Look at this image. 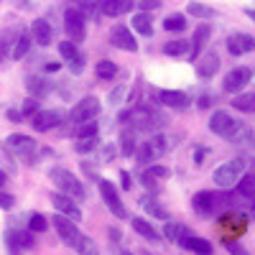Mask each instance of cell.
<instances>
[{"mask_svg":"<svg viewBox=\"0 0 255 255\" xmlns=\"http://www.w3.org/2000/svg\"><path fill=\"white\" fill-rule=\"evenodd\" d=\"M133 31L140 36H153V20L148 13H135L133 15Z\"/></svg>","mask_w":255,"mask_h":255,"instance_id":"28","label":"cell"},{"mask_svg":"<svg viewBox=\"0 0 255 255\" xmlns=\"http://www.w3.org/2000/svg\"><path fill=\"white\" fill-rule=\"evenodd\" d=\"M108 235H110V243H120V230H113V227H110Z\"/></svg>","mask_w":255,"mask_h":255,"instance_id":"54","label":"cell"},{"mask_svg":"<svg viewBox=\"0 0 255 255\" xmlns=\"http://www.w3.org/2000/svg\"><path fill=\"white\" fill-rule=\"evenodd\" d=\"M125 92H128V87H118V90L110 95V105H120V102L125 100Z\"/></svg>","mask_w":255,"mask_h":255,"instance_id":"47","label":"cell"},{"mask_svg":"<svg viewBox=\"0 0 255 255\" xmlns=\"http://www.w3.org/2000/svg\"><path fill=\"white\" fill-rule=\"evenodd\" d=\"M232 123H235V115H230L227 110H215L209 115V130L215 135H227V130L232 128Z\"/></svg>","mask_w":255,"mask_h":255,"instance_id":"16","label":"cell"},{"mask_svg":"<svg viewBox=\"0 0 255 255\" xmlns=\"http://www.w3.org/2000/svg\"><path fill=\"white\" fill-rule=\"evenodd\" d=\"M217 69H220V56H217L215 51L204 54V59L199 61V77H202V79H209Z\"/></svg>","mask_w":255,"mask_h":255,"instance_id":"27","label":"cell"},{"mask_svg":"<svg viewBox=\"0 0 255 255\" xmlns=\"http://www.w3.org/2000/svg\"><path fill=\"white\" fill-rule=\"evenodd\" d=\"M28 227H31V232H46L49 230V220L44 215H38V212H33V215L28 217Z\"/></svg>","mask_w":255,"mask_h":255,"instance_id":"39","label":"cell"},{"mask_svg":"<svg viewBox=\"0 0 255 255\" xmlns=\"http://www.w3.org/2000/svg\"><path fill=\"white\" fill-rule=\"evenodd\" d=\"M77 253H79V255H97V245L92 243V238H84V235H82V240H79V245H77Z\"/></svg>","mask_w":255,"mask_h":255,"instance_id":"41","label":"cell"},{"mask_svg":"<svg viewBox=\"0 0 255 255\" xmlns=\"http://www.w3.org/2000/svg\"><path fill=\"white\" fill-rule=\"evenodd\" d=\"M87 135H97V123H95V120H90V123H79L77 138H87Z\"/></svg>","mask_w":255,"mask_h":255,"instance_id":"43","label":"cell"},{"mask_svg":"<svg viewBox=\"0 0 255 255\" xmlns=\"http://www.w3.org/2000/svg\"><path fill=\"white\" fill-rule=\"evenodd\" d=\"M161 8V0H140V10L148 13V10H158Z\"/></svg>","mask_w":255,"mask_h":255,"instance_id":"46","label":"cell"},{"mask_svg":"<svg viewBox=\"0 0 255 255\" xmlns=\"http://www.w3.org/2000/svg\"><path fill=\"white\" fill-rule=\"evenodd\" d=\"M120 148H123V156H128V158H133V153H135V135L133 133H123L120 135Z\"/></svg>","mask_w":255,"mask_h":255,"instance_id":"38","label":"cell"},{"mask_svg":"<svg viewBox=\"0 0 255 255\" xmlns=\"http://www.w3.org/2000/svg\"><path fill=\"white\" fill-rule=\"evenodd\" d=\"M245 15H248L250 20H255V10H253V8H248V10H245Z\"/></svg>","mask_w":255,"mask_h":255,"instance_id":"58","label":"cell"},{"mask_svg":"<svg viewBox=\"0 0 255 255\" xmlns=\"http://www.w3.org/2000/svg\"><path fill=\"white\" fill-rule=\"evenodd\" d=\"M15 38H18V31H5L3 36H0V61H3L5 56H10V49L15 44Z\"/></svg>","mask_w":255,"mask_h":255,"instance_id":"34","label":"cell"},{"mask_svg":"<svg viewBox=\"0 0 255 255\" xmlns=\"http://www.w3.org/2000/svg\"><path fill=\"white\" fill-rule=\"evenodd\" d=\"M54 227H56V232H59L61 243L77 250V245H79V240H82V232H79L77 222H72L69 217H61V215H59V217H54Z\"/></svg>","mask_w":255,"mask_h":255,"instance_id":"6","label":"cell"},{"mask_svg":"<svg viewBox=\"0 0 255 255\" xmlns=\"http://www.w3.org/2000/svg\"><path fill=\"white\" fill-rule=\"evenodd\" d=\"M181 248L191 250L194 255H212V243H209V240H204V238H197L194 232H189Z\"/></svg>","mask_w":255,"mask_h":255,"instance_id":"22","label":"cell"},{"mask_svg":"<svg viewBox=\"0 0 255 255\" xmlns=\"http://www.w3.org/2000/svg\"><path fill=\"white\" fill-rule=\"evenodd\" d=\"M28 90L36 100L49 97L51 95V82L46 79V74H33V77H28Z\"/></svg>","mask_w":255,"mask_h":255,"instance_id":"21","label":"cell"},{"mask_svg":"<svg viewBox=\"0 0 255 255\" xmlns=\"http://www.w3.org/2000/svg\"><path fill=\"white\" fill-rule=\"evenodd\" d=\"M61 120H64L61 110H38L36 115H31V125H33V130H38V133L51 130V128H56Z\"/></svg>","mask_w":255,"mask_h":255,"instance_id":"11","label":"cell"},{"mask_svg":"<svg viewBox=\"0 0 255 255\" xmlns=\"http://www.w3.org/2000/svg\"><path fill=\"white\" fill-rule=\"evenodd\" d=\"M5 181H8V176H5V171H0V189L5 186Z\"/></svg>","mask_w":255,"mask_h":255,"instance_id":"57","label":"cell"},{"mask_svg":"<svg viewBox=\"0 0 255 255\" xmlns=\"http://www.w3.org/2000/svg\"><path fill=\"white\" fill-rule=\"evenodd\" d=\"M100 108H102V105H100V100L97 97H82L77 105H74V108H72V123H90V120H95L97 115H100Z\"/></svg>","mask_w":255,"mask_h":255,"instance_id":"5","label":"cell"},{"mask_svg":"<svg viewBox=\"0 0 255 255\" xmlns=\"http://www.w3.org/2000/svg\"><path fill=\"white\" fill-rule=\"evenodd\" d=\"M115 153H118V148H115L113 143H110V145H105V148H102V161H105V163L113 161V158H115Z\"/></svg>","mask_w":255,"mask_h":255,"instance_id":"48","label":"cell"},{"mask_svg":"<svg viewBox=\"0 0 255 255\" xmlns=\"http://www.w3.org/2000/svg\"><path fill=\"white\" fill-rule=\"evenodd\" d=\"M250 199H253V204H250V215L255 217V197H250Z\"/></svg>","mask_w":255,"mask_h":255,"instance_id":"59","label":"cell"},{"mask_svg":"<svg viewBox=\"0 0 255 255\" xmlns=\"http://www.w3.org/2000/svg\"><path fill=\"white\" fill-rule=\"evenodd\" d=\"M209 102H212V97H202L199 100V108H209Z\"/></svg>","mask_w":255,"mask_h":255,"instance_id":"56","label":"cell"},{"mask_svg":"<svg viewBox=\"0 0 255 255\" xmlns=\"http://www.w3.org/2000/svg\"><path fill=\"white\" fill-rule=\"evenodd\" d=\"M163 28H166L168 33H181V31L186 28V18H184L181 13H174V15H168V18L163 20Z\"/></svg>","mask_w":255,"mask_h":255,"instance_id":"32","label":"cell"},{"mask_svg":"<svg viewBox=\"0 0 255 255\" xmlns=\"http://www.w3.org/2000/svg\"><path fill=\"white\" fill-rule=\"evenodd\" d=\"M31 38L36 41L38 46H49L51 38H54V28L46 18H36L31 23Z\"/></svg>","mask_w":255,"mask_h":255,"instance_id":"17","label":"cell"},{"mask_svg":"<svg viewBox=\"0 0 255 255\" xmlns=\"http://www.w3.org/2000/svg\"><path fill=\"white\" fill-rule=\"evenodd\" d=\"M135 158H138V163H148V161H153V158H158L153 151H151V145H140V148H135V153H133Z\"/></svg>","mask_w":255,"mask_h":255,"instance_id":"40","label":"cell"},{"mask_svg":"<svg viewBox=\"0 0 255 255\" xmlns=\"http://www.w3.org/2000/svg\"><path fill=\"white\" fill-rule=\"evenodd\" d=\"M140 181H143L148 189H153V191L158 189V181H156V179H151V176H145V174H143V179H140Z\"/></svg>","mask_w":255,"mask_h":255,"instance_id":"51","label":"cell"},{"mask_svg":"<svg viewBox=\"0 0 255 255\" xmlns=\"http://www.w3.org/2000/svg\"><path fill=\"white\" fill-rule=\"evenodd\" d=\"M186 51H189V44H186V41H181V38H176V41H168V44L163 46V54H166V56H174V59L184 56Z\"/></svg>","mask_w":255,"mask_h":255,"instance_id":"33","label":"cell"},{"mask_svg":"<svg viewBox=\"0 0 255 255\" xmlns=\"http://www.w3.org/2000/svg\"><path fill=\"white\" fill-rule=\"evenodd\" d=\"M227 49L232 56L250 54V51H255V38L250 33H232V36H227Z\"/></svg>","mask_w":255,"mask_h":255,"instance_id":"14","label":"cell"},{"mask_svg":"<svg viewBox=\"0 0 255 255\" xmlns=\"http://www.w3.org/2000/svg\"><path fill=\"white\" fill-rule=\"evenodd\" d=\"M248 171V161L245 158H230V161H225L222 166H217L215 168V184L220 186V189H230V186H235L238 181H240V176Z\"/></svg>","mask_w":255,"mask_h":255,"instance_id":"2","label":"cell"},{"mask_svg":"<svg viewBox=\"0 0 255 255\" xmlns=\"http://www.w3.org/2000/svg\"><path fill=\"white\" fill-rule=\"evenodd\" d=\"M209 36H212V26L202 23L194 28V36H191V44H189V59L194 61L204 54V46L209 44Z\"/></svg>","mask_w":255,"mask_h":255,"instance_id":"12","label":"cell"},{"mask_svg":"<svg viewBox=\"0 0 255 255\" xmlns=\"http://www.w3.org/2000/svg\"><path fill=\"white\" fill-rule=\"evenodd\" d=\"M95 72H97V77H100V79H113V77L118 74V67H115V61L102 59V61H97Z\"/></svg>","mask_w":255,"mask_h":255,"instance_id":"35","label":"cell"},{"mask_svg":"<svg viewBox=\"0 0 255 255\" xmlns=\"http://www.w3.org/2000/svg\"><path fill=\"white\" fill-rule=\"evenodd\" d=\"M225 140H230V143H238V145H250V143H253V130H250V128H248L245 123L235 120V123H232V128L227 130Z\"/></svg>","mask_w":255,"mask_h":255,"instance_id":"20","label":"cell"},{"mask_svg":"<svg viewBox=\"0 0 255 255\" xmlns=\"http://www.w3.org/2000/svg\"><path fill=\"white\" fill-rule=\"evenodd\" d=\"M36 113H38V100H36V97H28V100L23 102V113H20V115H28V118H31V115H36Z\"/></svg>","mask_w":255,"mask_h":255,"instance_id":"45","label":"cell"},{"mask_svg":"<svg viewBox=\"0 0 255 255\" xmlns=\"http://www.w3.org/2000/svg\"><path fill=\"white\" fill-rule=\"evenodd\" d=\"M186 235H189V227H184V225H179V222H166V225H163V238L171 240V243H176V245H184Z\"/></svg>","mask_w":255,"mask_h":255,"instance_id":"24","label":"cell"},{"mask_svg":"<svg viewBox=\"0 0 255 255\" xmlns=\"http://www.w3.org/2000/svg\"><path fill=\"white\" fill-rule=\"evenodd\" d=\"M186 13H191L194 18H215V8H209V5H204V3H189L186 5Z\"/></svg>","mask_w":255,"mask_h":255,"instance_id":"36","label":"cell"},{"mask_svg":"<svg viewBox=\"0 0 255 255\" xmlns=\"http://www.w3.org/2000/svg\"><path fill=\"white\" fill-rule=\"evenodd\" d=\"M100 194H102V202L108 204V209L115 217H125V207L118 197V189L113 186V181H100Z\"/></svg>","mask_w":255,"mask_h":255,"instance_id":"10","label":"cell"},{"mask_svg":"<svg viewBox=\"0 0 255 255\" xmlns=\"http://www.w3.org/2000/svg\"><path fill=\"white\" fill-rule=\"evenodd\" d=\"M204 153H207V148H197V153H194V163H202V161H204Z\"/></svg>","mask_w":255,"mask_h":255,"instance_id":"53","label":"cell"},{"mask_svg":"<svg viewBox=\"0 0 255 255\" xmlns=\"http://www.w3.org/2000/svg\"><path fill=\"white\" fill-rule=\"evenodd\" d=\"M59 67H61V64H56V61L46 64V74H51V72H59Z\"/></svg>","mask_w":255,"mask_h":255,"instance_id":"55","label":"cell"},{"mask_svg":"<svg viewBox=\"0 0 255 255\" xmlns=\"http://www.w3.org/2000/svg\"><path fill=\"white\" fill-rule=\"evenodd\" d=\"M51 179H54V184L61 189V194H67V197H72L74 202L77 199H84V186H82V181L77 179V176H72L69 171H64V168H54L51 171Z\"/></svg>","mask_w":255,"mask_h":255,"instance_id":"3","label":"cell"},{"mask_svg":"<svg viewBox=\"0 0 255 255\" xmlns=\"http://www.w3.org/2000/svg\"><path fill=\"white\" fill-rule=\"evenodd\" d=\"M140 255H151V253H145V250H143V253H140Z\"/></svg>","mask_w":255,"mask_h":255,"instance_id":"61","label":"cell"},{"mask_svg":"<svg viewBox=\"0 0 255 255\" xmlns=\"http://www.w3.org/2000/svg\"><path fill=\"white\" fill-rule=\"evenodd\" d=\"M176 143H179V138L166 135V133H153L151 140H148V145H151V151H153L156 156H166L168 151H174Z\"/></svg>","mask_w":255,"mask_h":255,"instance_id":"19","label":"cell"},{"mask_svg":"<svg viewBox=\"0 0 255 255\" xmlns=\"http://www.w3.org/2000/svg\"><path fill=\"white\" fill-rule=\"evenodd\" d=\"M158 102L166 105V108H171V110H186L189 105H191V97L181 90H161L158 92Z\"/></svg>","mask_w":255,"mask_h":255,"instance_id":"13","label":"cell"},{"mask_svg":"<svg viewBox=\"0 0 255 255\" xmlns=\"http://www.w3.org/2000/svg\"><path fill=\"white\" fill-rule=\"evenodd\" d=\"M133 8V0H100V10L105 15H123Z\"/></svg>","mask_w":255,"mask_h":255,"instance_id":"23","label":"cell"},{"mask_svg":"<svg viewBox=\"0 0 255 255\" xmlns=\"http://www.w3.org/2000/svg\"><path fill=\"white\" fill-rule=\"evenodd\" d=\"M191 207L202 217H212L227 207H238V199H235V194H225V191H197L191 197Z\"/></svg>","mask_w":255,"mask_h":255,"instance_id":"1","label":"cell"},{"mask_svg":"<svg viewBox=\"0 0 255 255\" xmlns=\"http://www.w3.org/2000/svg\"><path fill=\"white\" fill-rule=\"evenodd\" d=\"M51 204L56 207V212H59L61 217H69L72 222H79V220H82V209H79V204H77L72 197L61 194V191L51 194Z\"/></svg>","mask_w":255,"mask_h":255,"instance_id":"9","label":"cell"},{"mask_svg":"<svg viewBox=\"0 0 255 255\" xmlns=\"http://www.w3.org/2000/svg\"><path fill=\"white\" fill-rule=\"evenodd\" d=\"M31 31H20L18 33V38H15V44H13V49H10V59H23L26 54H28V49H31Z\"/></svg>","mask_w":255,"mask_h":255,"instance_id":"25","label":"cell"},{"mask_svg":"<svg viewBox=\"0 0 255 255\" xmlns=\"http://www.w3.org/2000/svg\"><path fill=\"white\" fill-rule=\"evenodd\" d=\"M120 184H123V189H133V179L128 171H120Z\"/></svg>","mask_w":255,"mask_h":255,"instance_id":"50","label":"cell"},{"mask_svg":"<svg viewBox=\"0 0 255 255\" xmlns=\"http://www.w3.org/2000/svg\"><path fill=\"white\" fill-rule=\"evenodd\" d=\"M8 120H13V123H20V120H23V115H20L18 110H8Z\"/></svg>","mask_w":255,"mask_h":255,"instance_id":"52","label":"cell"},{"mask_svg":"<svg viewBox=\"0 0 255 255\" xmlns=\"http://www.w3.org/2000/svg\"><path fill=\"white\" fill-rule=\"evenodd\" d=\"M225 248H227V253H230V255H250V253L238 243V240H225Z\"/></svg>","mask_w":255,"mask_h":255,"instance_id":"44","label":"cell"},{"mask_svg":"<svg viewBox=\"0 0 255 255\" xmlns=\"http://www.w3.org/2000/svg\"><path fill=\"white\" fill-rule=\"evenodd\" d=\"M100 145V135H87V138H77V151L79 153H92Z\"/></svg>","mask_w":255,"mask_h":255,"instance_id":"37","label":"cell"},{"mask_svg":"<svg viewBox=\"0 0 255 255\" xmlns=\"http://www.w3.org/2000/svg\"><path fill=\"white\" fill-rule=\"evenodd\" d=\"M59 54H61L64 64L69 67L72 74H82V69H84V56L79 54V49H77L74 41H61V44H59Z\"/></svg>","mask_w":255,"mask_h":255,"instance_id":"7","label":"cell"},{"mask_svg":"<svg viewBox=\"0 0 255 255\" xmlns=\"http://www.w3.org/2000/svg\"><path fill=\"white\" fill-rule=\"evenodd\" d=\"M110 41H113V46H118L123 51H138V41L128 26H115L110 33Z\"/></svg>","mask_w":255,"mask_h":255,"instance_id":"15","label":"cell"},{"mask_svg":"<svg viewBox=\"0 0 255 255\" xmlns=\"http://www.w3.org/2000/svg\"><path fill=\"white\" fill-rule=\"evenodd\" d=\"M235 186H238V194H240V197H245V199L255 197V174H248V171H245Z\"/></svg>","mask_w":255,"mask_h":255,"instance_id":"31","label":"cell"},{"mask_svg":"<svg viewBox=\"0 0 255 255\" xmlns=\"http://www.w3.org/2000/svg\"><path fill=\"white\" fill-rule=\"evenodd\" d=\"M64 31L69 33V41H74V44L84 41V36H87V20H84V13L69 5L67 13H64Z\"/></svg>","mask_w":255,"mask_h":255,"instance_id":"4","label":"cell"},{"mask_svg":"<svg viewBox=\"0 0 255 255\" xmlns=\"http://www.w3.org/2000/svg\"><path fill=\"white\" fill-rule=\"evenodd\" d=\"M232 108L240 110V113H255V92L235 95V97H232Z\"/></svg>","mask_w":255,"mask_h":255,"instance_id":"30","label":"cell"},{"mask_svg":"<svg viewBox=\"0 0 255 255\" xmlns=\"http://www.w3.org/2000/svg\"><path fill=\"white\" fill-rule=\"evenodd\" d=\"M15 204V199L10 197V194H5V191H0V207H3V209H10Z\"/></svg>","mask_w":255,"mask_h":255,"instance_id":"49","label":"cell"},{"mask_svg":"<svg viewBox=\"0 0 255 255\" xmlns=\"http://www.w3.org/2000/svg\"><path fill=\"white\" fill-rule=\"evenodd\" d=\"M133 230L138 232L140 238H145V240H153V243L163 240V238H161V232H158L151 222H145V220H140V217H135V220H133Z\"/></svg>","mask_w":255,"mask_h":255,"instance_id":"26","label":"cell"},{"mask_svg":"<svg viewBox=\"0 0 255 255\" xmlns=\"http://www.w3.org/2000/svg\"><path fill=\"white\" fill-rule=\"evenodd\" d=\"M8 148H10L15 156H31V153L36 151V140H33L31 135H20V133H15V135L8 138Z\"/></svg>","mask_w":255,"mask_h":255,"instance_id":"18","label":"cell"},{"mask_svg":"<svg viewBox=\"0 0 255 255\" xmlns=\"http://www.w3.org/2000/svg\"><path fill=\"white\" fill-rule=\"evenodd\" d=\"M123 255H133V253H130V250H125V253H123Z\"/></svg>","mask_w":255,"mask_h":255,"instance_id":"60","label":"cell"},{"mask_svg":"<svg viewBox=\"0 0 255 255\" xmlns=\"http://www.w3.org/2000/svg\"><path fill=\"white\" fill-rule=\"evenodd\" d=\"M145 176H151V179H156V181H163V179L171 176V168H166V166H151V168L145 171Z\"/></svg>","mask_w":255,"mask_h":255,"instance_id":"42","label":"cell"},{"mask_svg":"<svg viewBox=\"0 0 255 255\" xmlns=\"http://www.w3.org/2000/svg\"><path fill=\"white\" fill-rule=\"evenodd\" d=\"M140 207H143L151 217H156V220H168L166 207H161V204H158L156 199H151V197H143V199H140Z\"/></svg>","mask_w":255,"mask_h":255,"instance_id":"29","label":"cell"},{"mask_svg":"<svg viewBox=\"0 0 255 255\" xmlns=\"http://www.w3.org/2000/svg\"><path fill=\"white\" fill-rule=\"evenodd\" d=\"M250 79H253V69H248V67H238V69H232V72L225 74V79H222V90L230 92V95H235V92H240V90L245 87Z\"/></svg>","mask_w":255,"mask_h":255,"instance_id":"8","label":"cell"}]
</instances>
